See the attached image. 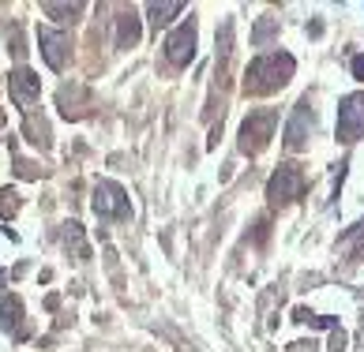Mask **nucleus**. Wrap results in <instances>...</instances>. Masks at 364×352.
I'll return each instance as SVG.
<instances>
[{
    "instance_id": "20",
    "label": "nucleus",
    "mask_w": 364,
    "mask_h": 352,
    "mask_svg": "<svg viewBox=\"0 0 364 352\" xmlns=\"http://www.w3.org/2000/svg\"><path fill=\"white\" fill-rule=\"evenodd\" d=\"M15 169H19V176H23V180H34V176H38V169H34L30 162H23V158L15 162Z\"/></svg>"
},
{
    "instance_id": "5",
    "label": "nucleus",
    "mask_w": 364,
    "mask_h": 352,
    "mask_svg": "<svg viewBox=\"0 0 364 352\" xmlns=\"http://www.w3.org/2000/svg\"><path fill=\"white\" fill-rule=\"evenodd\" d=\"M364 135V94H350L338 105V139L357 142Z\"/></svg>"
},
{
    "instance_id": "15",
    "label": "nucleus",
    "mask_w": 364,
    "mask_h": 352,
    "mask_svg": "<svg viewBox=\"0 0 364 352\" xmlns=\"http://www.w3.org/2000/svg\"><path fill=\"white\" fill-rule=\"evenodd\" d=\"M184 12V4H177V0H165V4H147V15H150V23L154 27H165V23L173 19V15H180Z\"/></svg>"
},
{
    "instance_id": "19",
    "label": "nucleus",
    "mask_w": 364,
    "mask_h": 352,
    "mask_svg": "<svg viewBox=\"0 0 364 352\" xmlns=\"http://www.w3.org/2000/svg\"><path fill=\"white\" fill-rule=\"evenodd\" d=\"M345 236H357V244H345V251H350L353 259H364V221L357 225V233H345Z\"/></svg>"
},
{
    "instance_id": "1",
    "label": "nucleus",
    "mask_w": 364,
    "mask_h": 352,
    "mask_svg": "<svg viewBox=\"0 0 364 352\" xmlns=\"http://www.w3.org/2000/svg\"><path fill=\"white\" fill-rule=\"evenodd\" d=\"M293 57L289 53H267V57L248 64V75H244V94H274L293 79Z\"/></svg>"
},
{
    "instance_id": "21",
    "label": "nucleus",
    "mask_w": 364,
    "mask_h": 352,
    "mask_svg": "<svg viewBox=\"0 0 364 352\" xmlns=\"http://www.w3.org/2000/svg\"><path fill=\"white\" fill-rule=\"evenodd\" d=\"M342 349H345V334L335 330V338H330V352H342Z\"/></svg>"
},
{
    "instance_id": "24",
    "label": "nucleus",
    "mask_w": 364,
    "mask_h": 352,
    "mask_svg": "<svg viewBox=\"0 0 364 352\" xmlns=\"http://www.w3.org/2000/svg\"><path fill=\"white\" fill-rule=\"evenodd\" d=\"M0 124H4V113H0Z\"/></svg>"
},
{
    "instance_id": "23",
    "label": "nucleus",
    "mask_w": 364,
    "mask_h": 352,
    "mask_svg": "<svg viewBox=\"0 0 364 352\" xmlns=\"http://www.w3.org/2000/svg\"><path fill=\"white\" fill-rule=\"evenodd\" d=\"M0 289H4V270H0Z\"/></svg>"
},
{
    "instance_id": "9",
    "label": "nucleus",
    "mask_w": 364,
    "mask_h": 352,
    "mask_svg": "<svg viewBox=\"0 0 364 352\" xmlns=\"http://www.w3.org/2000/svg\"><path fill=\"white\" fill-rule=\"evenodd\" d=\"M312 127H315V116H312V105H308V98H304V101H297L293 120H289V127H286V150H304Z\"/></svg>"
},
{
    "instance_id": "11",
    "label": "nucleus",
    "mask_w": 364,
    "mask_h": 352,
    "mask_svg": "<svg viewBox=\"0 0 364 352\" xmlns=\"http://www.w3.org/2000/svg\"><path fill=\"white\" fill-rule=\"evenodd\" d=\"M139 42V15L136 8H124L121 19H117V49H132Z\"/></svg>"
},
{
    "instance_id": "6",
    "label": "nucleus",
    "mask_w": 364,
    "mask_h": 352,
    "mask_svg": "<svg viewBox=\"0 0 364 352\" xmlns=\"http://www.w3.org/2000/svg\"><path fill=\"white\" fill-rule=\"evenodd\" d=\"M38 45H42V57H45V64H49L53 71L68 68V57H72V42H68V34H60V30H53V27H42L38 30Z\"/></svg>"
},
{
    "instance_id": "22",
    "label": "nucleus",
    "mask_w": 364,
    "mask_h": 352,
    "mask_svg": "<svg viewBox=\"0 0 364 352\" xmlns=\"http://www.w3.org/2000/svg\"><path fill=\"white\" fill-rule=\"evenodd\" d=\"M353 79H364V53L353 57Z\"/></svg>"
},
{
    "instance_id": "4",
    "label": "nucleus",
    "mask_w": 364,
    "mask_h": 352,
    "mask_svg": "<svg viewBox=\"0 0 364 352\" xmlns=\"http://www.w3.org/2000/svg\"><path fill=\"white\" fill-rule=\"evenodd\" d=\"M308 188L304 173L297 169V165H278V173L271 176V184H267V199H271L274 206L282 203H293V199H300Z\"/></svg>"
},
{
    "instance_id": "14",
    "label": "nucleus",
    "mask_w": 364,
    "mask_h": 352,
    "mask_svg": "<svg viewBox=\"0 0 364 352\" xmlns=\"http://www.w3.org/2000/svg\"><path fill=\"white\" fill-rule=\"evenodd\" d=\"M42 12L45 15H53V19H60V23H72L79 12H83V4L79 0H68V4H57V0H45L42 4Z\"/></svg>"
},
{
    "instance_id": "2",
    "label": "nucleus",
    "mask_w": 364,
    "mask_h": 352,
    "mask_svg": "<svg viewBox=\"0 0 364 352\" xmlns=\"http://www.w3.org/2000/svg\"><path fill=\"white\" fill-rule=\"evenodd\" d=\"M274 124H278L274 109H256V113L244 116V124H241V150L244 154H259L274 139Z\"/></svg>"
},
{
    "instance_id": "12",
    "label": "nucleus",
    "mask_w": 364,
    "mask_h": 352,
    "mask_svg": "<svg viewBox=\"0 0 364 352\" xmlns=\"http://www.w3.org/2000/svg\"><path fill=\"white\" fill-rule=\"evenodd\" d=\"M64 247L75 259H90V247H86V240H83V225H79V221H68L64 225Z\"/></svg>"
},
{
    "instance_id": "17",
    "label": "nucleus",
    "mask_w": 364,
    "mask_h": 352,
    "mask_svg": "<svg viewBox=\"0 0 364 352\" xmlns=\"http://www.w3.org/2000/svg\"><path fill=\"white\" fill-rule=\"evenodd\" d=\"M274 34H278V19H271V15H263V19L256 23V30H252V45H267Z\"/></svg>"
},
{
    "instance_id": "7",
    "label": "nucleus",
    "mask_w": 364,
    "mask_h": 352,
    "mask_svg": "<svg viewBox=\"0 0 364 352\" xmlns=\"http://www.w3.org/2000/svg\"><path fill=\"white\" fill-rule=\"evenodd\" d=\"M165 57L177 64V68H184V64L195 57V23L192 19L180 23V27L165 38Z\"/></svg>"
},
{
    "instance_id": "18",
    "label": "nucleus",
    "mask_w": 364,
    "mask_h": 352,
    "mask_svg": "<svg viewBox=\"0 0 364 352\" xmlns=\"http://www.w3.org/2000/svg\"><path fill=\"white\" fill-rule=\"evenodd\" d=\"M19 210V195H15V191H0V214H4V218H12V214Z\"/></svg>"
},
{
    "instance_id": "8",
    "label": "nucleus",
    "mask_w": 364,
    "mask_h": 352,
    "mask_svg": "<svg viewBox=\"0 0 364 352\" xmlns=\"http://www.w3.org/2000/svg\"><path fill=\"white\" fill-rule=\"evenodd\" d=\"M8 90H12V101L19 109H30L38 101V90H42V83H38V75L30 68H15L12 75H8Z\"/></svg>"
},
{
    "instance_id": "16",
    "label": "nucleus",
    "mask_w": 364,
    "mask_h": 352,
    "mask_svg": "<svg viewBox=\"0 0 364 352\" xmlns=\"http://www.w3.org/2000/svg\"><path fill=\"white\" fill-rule=\"evenodd\" d=\"M27 139L34 142V147H49V127H45V120L42 116H30L27 113Z\"/></svg>"
},
{
    "instance_id": "3",
    "label": "nucleus",
    "mask_w": 364,
    "mask_h": 352,
    "mask_svg": "<svg viewBox=\"0 0 364 352\" xmlns=\"http://www.w3.org/2000/svg\"><path fill=\"white\" fill-rule=\"evenodd\" d=\"M90 206H94V214L98 218H128L132 214V203H128V191L121 188V184H113V180H98L94 184V199H90Z\"/></svg>"
},
{
    "instance_id": "13",
    "label": "nucleus",
    "mask_w": 364,
    "mask_h": 352,
    "mask_svg": "<svg viewBox=\"0 0 364 352\" xmlns=\"http://www.w3.org/2000/svg\"><path fill=\"white\" fill-rule=\"evenodd\" d=\"M23 318V300L19 296H4L0 300V330H15Z\"/></svg>"
},
{
    "instance_id": "10",
    "label": "nucleus",
    "mask_w": 364,
    "mask_h": 352,
    "mask_svg": "<svg viewBox=\"0 0 364 352\" xmlns=\"http://www.w3.org/2000/svg\"><path fill=\"white\" fill-rule=\"evenodd\" d=\"M57 105H60V113L64 116H83L86 109H90V94H86V86H79V83H68V86H60V94H57Z\"/></svg>"
}]
</instances>
